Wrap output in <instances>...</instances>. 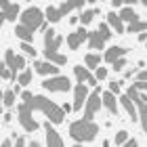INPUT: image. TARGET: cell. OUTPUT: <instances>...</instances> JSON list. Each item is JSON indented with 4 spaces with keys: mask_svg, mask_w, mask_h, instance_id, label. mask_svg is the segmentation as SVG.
<instances>
[{
    "mask_svg": "<svg viewBox=\"0 0 147 147\" xmlns=\"http://www.w3.org/2000/svg\"><path fill=\"white\" fill-rule=\"evenodd\" d=\"M101 105H105V109H107L109 113H113V116H118V101L116 97L111 95V92H101Z\"/></svg>",
    "mask_w": 147,
    "mask_h": 147,
    "instance_id": "obj_15",
    "label": "cell"
},
{
    "mask_svg": "<svg viewBox=\"0 0 147 147\" xmlns=\"http://www.w3.org/2000/svg\"><path fill=\"white\" fill-rule=\"evenodd\" d=\"M101 61H103V57L99 55V53H88V55L84 57V67L86 69H97V67H101Z\"/></svg>",
    "mask_w": 147,
    "mask_h": 147,
    "instance_id": "obj_18",
    "label": "cell"
},
{
    "mask_svg": "<svg viewBox=\"0 0 147 147\" xmlns=\"http://www.w3.org/2000/svg\"><path fill=\"white\" fill-rule=\"evenodd\" d=\"M122 4H124V0H111V6H113V9H120Z\"/></svg>",
    "mask_w": 147,
    "mask_h": 147,
    "instance_id": "obj_38",
    "label": "cell"
},
{
    "mask_svg": "<svg viewBox=\"0 0 147 147\" xmlns=\"http://www.w3.org/2000/svg\"><path fill=\"white\" fill-rule=\"evenodd\" d=\"M19 19H21V25L30 28L32 32L44 25V13L40 11L38 6H30V9H25L21 15H19Z\"/></svg>",
    "mask_w": 147,
    "mask_h": 147,
    "instance_id": "obj_3",
    "label": "cell"
},
{
    "mask_svg": "<svg viewBox=\"0 0 147 147\" xmlns=\"http://www.w3.org/2000/svg\"><path fill=\"white\" fill-rule=\"evenodd\" d=\"M61 109H63V113H67V111H71V105H69V103H65Z\"/></svg>",
    "mask_w": 147,
    "mask_h": 147,
    "instance_id": "obj_41",
    "label": "cell"
},
{
    "mask_svg": "<svg viewBox=\"0 0 147 147\" xmlns=\"http://www.w3.org/2000/svg\"><path fill=\"white\" fill-rule=\"evenodd\" d=\"M84 6V2L82 0H76V2H61L57 6V11H59V15H67V13H71V11H76V9H82Z\"/></svg>",
    "mask_w": 147,
    "mask_h": 147,
    "instance_id": "obj_20",
    "label": "cell"
},
{
    "mask_svg": "<svg viewBox=\"0 0 147 147\" xmlns=\"http://www.w3.org/2000/svg\"><path fill=\"white\" fill-rule=\"evenodd\" d=\"M0 13L4 15L6 21H15V19L21 15V9H19L17 2H9V0H0Z\"/></svg>",
    "mask_w": 147,
    "mask_h": 147,
    "instance_id": "obj_9",
    "label": "cell"
},
{
    "mask_svg": "<svg viewBox=\"0 0 147 147\" xmlns=\"http://www.w3.org/2000/svg\"><path fill=\"white\" fill-rule=\"evenodd\" d=\"M17 82H19V86H28V84L32 82V69L19 71V74H17Z\"/></svg>",
    "mask_w": 147,
    "mask_h": 147,
    "instance_id": "obj_26",
    "label": "cell"
},
{
    "mask_svg": "<svg viewBox=\"0 0 147 147\" xmlns=\"http://www.w3.org/2000/svg\"><path fill=\"white\" fill-rule=\"evenodd\" d=\"M17 113H19V116H17V118H19V124H21V126H23V128L28 130V132H36V130H38V122L34 120L32 111H30L28 107H25L23 103L17 107Z\"/></svg>",
    "mask_w": 147,
    "mask_h": 147,
    "instance_id": "obj_6",
    "label": "cell"
},
{
    "mask_svg": "<svg viewBox=\"0 0 147 147\" xmlns=\"http://www.w3.org/2000/svg\"><path fill=\"white\" fill-rule=\"evenodd\" d=\"M61 44H63V36H57L55 30H51V28L44 30V51L57 53V49H59Z\"/></svg>",
    "mask_w": 147,
    "mask_h": 147,
    "instance_id": "obj_8",
    "label": "cell"
},
{
    "mask_svg": "<svg viewBox=\"0 0 147 147\" xmlns=\"http://www.w3.org/2000/svg\"><path fill=\"white\" fill-rule=\"evenodd\" d=\"M109 92H111L113 97H116V95H122V92H120V82H116V80L109 82Z\"/></svg>",
    "mask_w": 147,
    "mask_h": 147,
    "instance_id": "obj_33",
    "label": "cell"
},
{
    "mask_svg": "<svg viewBox=\"0 0 147 147\" xmlns=\"http://www.w3.org/2000/svg\"><path fill=\"white\" fill-rule=\"evenodd\" d=\"M145 40H147V34H145V32H143V34H139V42H145Z\"/></svg>",
    "mask_w": 147,
    "mask_h": 147,
    "instance_id": "obj_42",
    "label": "cell"
},
{
    "mask_svg": "<svg viewBox=\"0 0 147 147\" xmlns=\"http://www.w3.org/2000/svg\"><path fill=\"white\" fill-rule=\"evenodd\" d=\"M86 38H88V32H86L84 28H78L76 32H71V34L67 36V46L69 49H80V44L86 42Z\"/></svg>",
    "mask_w": 147,
    "mask_h": 147,
    "instance_id": "obj_11",
    "label": "cell"
},
{
    "mask_svg": "<svg viewBox=\"0 0 147 147\" xmlns=\"http://www.w3.org/2000/svg\"><path fill=\"white\" fill-rule=\"evenodd\" d=\"M0 78H4V80L11 78V74H9V69L4 67V63H0Z\"/></svg>",
    "mask_w": 147,
    "mask_h": 147,
    "instance_id": "obj_35",
    "label": "cell"
},
{
    "mask_svg": "<svg viewBox=\"0 0 147 147\" xmlns=\"http://www.w3.org/2000/svg\"><path fill=\"white\" fill-rule=\"evenodd\" d=\"M42 86L46 90H51V92H67L71 88V82H69V78L67 76H53V78H46Z\"/></svg>",
    "mask_w": 147,
    "mask_h": 147,
    "instance_id": "obj_5",
    "label": "cell"
},
{
    "mask_svg": "<svg viewBox=\"0 0 147 147\" xmlns=\"http://www.w3.org/2000/svg\"><path fill=\"white\" fill-rule=\"evenodd\" d=\"M97 132H99V126L95 122H86V120H76V122H71L69 124V135L74 141H78L80 143H88L92 141V139L97 137Z\"/></svg>",
    "mask_w": 147,
    "mask_h": 147,
    "instance_id": "obj_2",
    "label": "cell"
},
{
    "mask_svg": "<svg viewBox=\"0 0 147 147\" xmlns=\"http://www.w3.org/2000/svg\"><path fill=\"white\" fill-rule=\"evenodd\" d=\"M86 99H88V86H86V84H76V86H74V103H71V109L80 111V109H82V105L86 103Z\"/></svg>",
    "mask_w": 147,
    "mask_h": 147,
    "instance_id": "obj_7",
    "label": "cell"
},
{
    "mask_svg": "<svg viewBox=\"0 0 147 147\" xmlns=\"http://www.w3.org/2000/svg\"><path fill=\"white\" fill-rule=\"evenodd\" d=\"M107 28L113 30L116 34H124V23L120 21L118 13H107ZM113 32H111V34H113Z\"/></svg>",
    "mask_w": 147,
    "mask_h": 147,
    "instance_id": "obj_16",
    "label": "cell"
},
{
    "mask_svg": "<svg viewBox=\"0 0 147 147\" xmlns=\"http://www.w3.org/2000/svg\"><path fill=\"white\" fill-rule=\"evenodd\" d=\"M126 53H128V49L126 46H111V49H107L105 51V61L107 63H113V61H118V59H122Z\"/></svg>",
    "mask_w": 147,
    "mask_h": 147,
    "instance_id": "obj_14",
    "label": "cell"
},
{
    "mask_svg": "<svg viewBox=\"0 0 147 147\" xmlns=\"http://www.w3.org/2000/svg\"><path fill=\"white\" fill-rule=\"evenodd\" d=\"M118 17H120L122 23H135V21H139V15L132 11V6H122L120 13H118Z\"/></svg>",
    "mask_w": 147,
    "mask_h": 147,
    "instance_id": "obj_17",
    "label": "cell"
},
{
    "mask_svg": "<svg viewBox=\"0 0 147 147\" xmlns=\"http://www.w3.org/2000/svg\"><path fill=\"white\" fill-rule=\"evenodd\" d=\"M4 21H6V19H4V15H2V13H0V25H2Z\"/></svg>",
    "mask_w": 147,
    "mask_h": 147,
    "instance_id": "obj_44",
    "label": "cell"
},
{
    "mask_svg": "<svg viewBox=\"0 0 147 147\" xmlns=\"http://www.w3.org/2000/svg\"><path fill=\"white\" fill-rule=\"evenodd\" d=\"M44 130H46V145H49V147H63V139L59 137V132L55 128H53V124L46 122Z\"/></svg>",
    "mask_w": 147,
    "mask_h": 147,
    "instance_id": "obj_12",
    "label": "cell"
},
{
    "mask_svg": "<svg viewBox=\"0 0 147 147\" xmlns=\"http://www.w3.org/2000/svg\"><path fill=\"white\" fill-rule=\"evenodd\" d=\"M11 118H13V113H2V118H0V120H4V122H11Z\"/></svg>",
    "mask_w": 147,
    "mask_h": 147,
    "instance_id": "obj_39",
    "label": "cell"
},
{
    "mask_svg": "<svg viewBox=\"0 0 147 147\" xmlns=\"http://www.w3.org/2000/svg\"><path fill=\"white\" fill-rule=\"evenodd\" d=\"M95 15H97V9H86V11H82V15L78 17V21H82V25H88L92 19H95Z\"/></svg>",
    "mask_w": 147,
    "mask_h": 147,
    "instance_id": "obj_25",
    "label": "cell"
},
{
    "mask_svg": "<svg viewBox=\"0 0 147 147\" xmlns=\"http://www.w3.org/2000/svg\"><path fill=\"white\" fill-rule=\"evenodd\" d=\"M122 147H139V143L135 141V139H128V141H126V143H124Z\"/></svg>",
    "mask_w": 147,
    "mask_h": 147,
    "instance_id": "obj_37",
    "label": "cell"
},
{
    "mask_svg": "<svg viewBox=\"0 0 147 147\" xmlns=\"http://www.w3.org/2000/svg\"><path fill=\"white\" fill-rule=\"evenodd\" d=\"M107 78V69L105 67H97V71H95V80L99 82V80H105Z\"/></svg>",
    "mask_w": 147,
    "mask_h": 147,
    "instance_id": "obj_32",
    "label": "cell"
},
{
    "mask_svg": "<svg viewBox=\"0 0 147 147\" xmlns=\"http://www.w3.org/2000/svg\"><path fill=\"white\" fill-rule=\"evenodd\" d=\"M71 147H82V145H78V143H76V145H71Z\"/></svg>",
    "mask_w": 147,
    "mask_h": 147,
    "instance_id": "obj_46",
    "label": "cell"
},
{
    "mask_svg": "<svg viewBox=\"0 0 147 147\" xmlns=\"http://www.w3.org/2000/svg\"><path fill=\"white\" fill-rule=\"evenodd\" d=\"M137 82H147V74H145V69H141L137 74Z\"/></svg>",
    "mask_w": 147,
    "mask_h": 147,
    "instance_id": "obj_36",
    "label": "cell"
},
{
    "mask_svg": "<svg viewBox=\"0 0 147 147\" xmlns=\"http://www.w3.org/2000/svg\"><path fill=\"white\" fill-rule=\"evenodd\" d=\"M111 65H113V69H116V71H122L124 65H126V61H124V57H122V59H118V61H113Z\"/></svg>",
    "mask_w": 147,
    "mask_h": 147,
    "instance_id": "obj_34",
    "label": "cell"
},
{
    "mask_svg": "<svg viewBox=\"0 0 147 147\" xmlns=\"http://www.w3.org/2000/svg\"><path fill=\"white\" fill-rule=\"evenodd\" d=\"M99 107H101V90L95 88L92 92H88V99H86L84 103V118L86 122H92V118H95V113L99 111Z\"/></svg>",
    "mask_w": 147,
    "mask_h": 147,
    "instance_id": "obj_4",
    "label": "cell"
},
{
    "mask_svg": "<svg viewBox=\"0 0 147 147\" xmlns=\"http://www.w3.org/2000/svg\"><path fill=\"white\" fill-rule=\"evenodd\" d=\"M86 40H88V46H90V49H95V51H101L103 46H105V42L101 40V36L97 34V30L95 32H88V38H86Z\"/></svg>",
    "mask_w": 147,
    "mask_h": 147,
    "instance_id": "obj_23",
    "label": "cell"
},
{
    "mask_svg": "<svg viewBox=\"0 0 147 147\" xmlns=\"http://www.w3.org/2000/svg\"><path fill=\"white\" fill-rule=\"evenodd\" d=\"M34 67H36V71L40 74V76H49V78L59 76V67L53 65V63H49V61H36Z\"/></svg>",
    "mask_w": 147,
    "mask_h": 147,
    "instance_id": "obj_13",
    "label": "cell"
},
{
    "mask_svg": "<svg viewBox=\"0 0 147 147\" xmlns=\"http://www.w3.org/2000/svg\"><path fill=\"white\" fill-rule=\"evenodd\" d=\"M118 99H120V105L126 109V113H128L132 120H137V109H135V105H132V101H128L126 95H118Z\"/></svg>",
    "mask_w": 147,
    "mask_h": 147,
    "instance_id": "obj_22",
    "label": "cell"
},
{
    "mask_svg": "<svg viewBox=\"0 0 147 147\" xmlns=\"http://www.w3.org/2000/svg\"><path fill=\"white\" fill-rule=\"evenodd\" d=\"M0 147H13V143H11V139H4V141H2V145H0Z\"/></svg>",
    "mask_w": 147,
    "mask_h": 147,
    "instance_id": "obj_40",
    "label": "cell"
},
{
    "mask_svg": "<svg viewBox=\"0 0 147 147\" xmlns=\"http://www.w3.org/2000/svg\"><path fill=\"white\" fill-rule=\"evenodd\" d=\"M21 51L25 53V55H30V57H36V49H34V46H32V44H21Z\"/></svg>",
    "mask_w": 147,
    "mask_h": 147,
    "instance_id": "obj_31",
    "label": "cell"
},
{
    "mask_svg": "<svg viewBox=\"0 0 147 147\" xmlns=\"http://www.w3.org/2000/svg\"><path fill=\"white\" fill-rule=\"evenodd\" d=\"M21 99H23V105L30 111H42L46 116V122H49V124H61L65 120L63 109L59 107L57 103H53L51 99L42 97V95H32L30 90H23Z\"/></svg>",
    "mask_w": 147,
    "mask_h": 147,
    "instance_id": "obj_1",
    "label": "cell"
},
{
    "mask_svg": "<svg viewBox=\"0 0 147 147\" xmlns=\"http://www.w3.org/2000/svg\"><path fill=\"white\" fill-rule=\"evenodd\" d=\"M147 30V23L145 21H141V19H139V21H135V23H128V25H124V32H130V34H143V32Z\"/></svg>",
    "mask_w": 147,
    "mask_h": 147,
    "instance_id": "obj_24",
    "label": "cell"
},
{
    "mask_svg": "<svg viewBox=\"0 0 147 147\" xmlns=\"http://www.w3.org/2000/svg\"><path fill=\"white\" fill-rule=\"evenodd\" d=\"M74 76H76V80H78V84H90V86H97V80H95V76L84 67V65H76L74 67Z\"/></svg>",
    "mask_w": 147,
    "mask_h": 147,
    "instance_id": "obj_10",
    "label": "cell"
},
{
    "mask_svg": "<svg viewBox=\"0 0 147 147\" xmlns=\"http://www.w3.org/2000/svg\"><path fill=\"white\" fill-rule=\"evenodd\" d=\"M15 34H17V38H21L25 44H30V42H32V38H34V32H32L30 28H25V25H21V23H19L17 28H15Z\"/></svg>",
    "mask_w": 147,
    "mask_h": 147,
    "instance_id": "obj_21",
    "label": "cell"
},
{
    "mask_svg": "<svg viewBox=\"0 0 147 147\" xmlns=\"http://www.w3.org/2000/svg\"><path fill=\"white\" fill-rule=\"evenodd\" d=\"M44 57H46V61L49 63H53V65H65L67 63V57L65 55H61V53H53V51H44Z\"/></svg>",
    "mask_w": 147,
    "mask_h": 147,
    "instance_id": "obj_19",
    "label": "cell"
},
{
    "mask_svg": "<svg viewBox=\"0 0 147 147\" xmlns=\"http://www.w3.org/2000/svg\"><path fill=\"white\" fill-rule=\"evenodd\" d=\"M97 34L101 36L103 42H107V40L111 38V30L107 28V23H101V25H99V30H97Z\"/></svg>",
    "mask_w": 147,
    "mask_h": 147,
    "instance_id": "obj_29",
    "label": "cell"
},
{
    "mask_svg": "<svg viewBox=\"0 0 147 147\" xmlns=\"http://www.w3.org/2000/svg\"><path fill=\"white\" fill-rule=\"evenodd\" d=\"M2 105H4V107H13V105H15V92H13V90L2 92Z\"/></svg>",
    "mask_w": 147,
    "mask_h": 147,
    "instance_id": "obj_28",
    "label": "cell"
},
{
    "mask_svg": "<svg viewBox=\"0 0 147 147\" xmlns=\"http://www.w3.org/2000/svg\"><path fill=\"white\" fill-rule=\"evenodd\" d=\"M126 141H128V132H126V130L116 132V145H124Z\"/></svg>",
    "mask_w": 147,
    "mask_h": 147,
    "instance_id": "obj_30",
    "label": "cell"
},
{
    "mask_svg": "<svg viewBox=\"0 0 147 147\" xmlns=\"http://www.w3.org/2000/svg\"><path fill=\"white\" fill-rule=\"evenodd\" d=\"M0 118H2V103H0Z\"/></svg>",
    "mask_w": 147,
    "mask_h": 147,
    "instance_id": "obj_45",
    "label": "cell"
},
{
    "mask_svg": "<svg viewBox=\"0 0 147 147\" xmlns=\"http://www.w3.org/2000/svg\"><path fill=\"white\" fill-rule=\"evenodd\" d=\"M44 17L49 19L51 23H57V21H61V15H59V11H57V6H49L44 13Z\"/></svg>",
    "mask_w": 147,
    "mask_h": 147,
    "instance_id": "obj_27",
    "label": "cell"
},
{
    "mask_svg": "<svg viewBox=\"0 0 147 147\" xmlns=\"http://www.w3.org/2000/svg\"><path fill=\"white\" fill-rule=\"evenodd\" d=\"M25 147H40V143H38V141H32L30 145H25Z\"/></svg>",
    "mask_w": 147,
    "mask_h": 147,
    "instance_id": "obj_43",
    "label": "cell"
}]
</instances>
